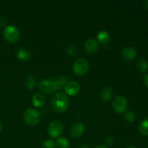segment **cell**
Instances as JSON below:
<instances>
[{"instance_id":"603a6c76","label":"cell","mask_w":148,"mask_h":148,"mask_svg":"<svg viewBox=\"0 0 148 148\" xmlns=\"http://www.w3.org/2000/svg\"><path fill=\"white\" fill-rule=\"evenodd\" d=\"M42 148H56V144L54 142L51 140H46L44 143H43Z\"/></svg>"},{"instance_id":"9a60e30c","label":"cell","mask_w":148,"mask_h":148,"mask_svg":"<svg viewBox=\"0 0 148 148\" xmlns=\"http://www.w3.org/2000/svg\"><path fill=\"white\" fill-rule=\"evenodd\" d=\"M110 40V34L106 30H101L97 34V40L101 43L105 44Z\"/></svg>"},{"instance_id":"5bb4252c","label":"cell","mask_w":148,"mask_h":148,"mask_svg":"<svg viewBox=\"0 0 148 148\" xmlns=\"http://www.w3.org/2000/svg\"><path fill=\"white\" fill-rule=\"evenodd\" d=\"M32 102L36 107H41L44 105L46 99H45V97L43 96V95H42L41 93H36L33 96Z\"/></svg>"},{"instance_id":"f1b7e54d","label":"cell","mask_w":148,"mask_h":148,"mask_svg":"<svg viewBox=\"0 0 148 148\" xmlns=\"http://www.w3.org/2000/svg\"><path fill=\"white\" fill-rule=\"evenodd\" d=\"M95 148H108V147H106V146H103V145H97Z\"/></svg>"},{"instance_id":"7a4b0ae2","label":"cell","mask_w":148,"mask_h":148,"mask_svg":"<svg viewBox=\"0 0 148 148\" xmlns=\"http://www.w3.org/2000/svg\"><path fill=\"white\" fill-rule=\"evenodd\" d=\"M40 116L38 111L34 108H27L23 114V120L29 127H34L39 123Z\"/></svg>"},{"instance_id":"cb8c5ba5","label":"cell","mask_w":148,"mask_h":148,"mask_svg":"<svg viewBox=\"0 0 148 148\" xmlns=\"http://www.w3.org/2000/svg\"><path fill=\"white\" fill-rule=\"evenodd\" d=\"M114 143V138L111 136L110 137H108L106 139V144L108 146H111L113 145Z\"/></svg>"},{"instance_id":"8992f818","label":"cell","mask_w":148,"mask_h":148,"mask_svg":"<svg viewBox=\"0 0 148 148\" xmlns=\"http://www.w3.org/2000/svg\"><path fill=\"white\" fill-rule=\"evenodd\" d=\"M112 106L114 111L119 114H123L127 111L128 107V102L126 98L123 95H118L115 98L112 103Z\"/></svg>"},{"instance_id":"5b68a950","label":"cell","mask_w":148,"mask_h":148,"mask_svg":"<svg viewBox=\"0 0 148 148\" xmlns=\"http://www.w3.org/2000/svg\"><path fill=\"white\" fill-rule=\"evenodd\" d=\"M72 69L77 75L82 76L86 74L89 69V63L85 59H78L74 62Z\"/></svg>"},{"instance_id":"ffe728a7","label":"cell","mask_w":148,"mask_h":148,"mask_svg":"<svg viewBox=\"0 0 148 148\" xmlns=\"http://www.w3.org/2000/svg\"><path fill=\"white\" fill-rule=\"evenodd\" d=\"M68 80H69V77L66 75H62V76L59 77L58 79H55L56 84H57L58 89L61 88L62 87H64L68 83Z\"/></svg>"},{"instance_id":"7c38bea8","label":"cell","mask_w":148,"mask_h":148,"mask_svg":"<svg viewBox=\"0 0 148 148\" xmlns=\"http://www.w3.org/2000/svg\"><path fill=\"white\" fill-rule=\"evenodd\" d=\"M113 95H114V92L113 90L109 87H105L103 89L101 90V94H100V97L101 99L104 102H108V101H111V98H113Z\"/></svg>"},{"instance_id":"9c48e42d","label":"cell","mask_w":148,"mask_h":148,"mask_svg":"<svg viewBox=\"0 0 148 148\" xmlns=\"http://www.w3.org/2000/svg\"><path fill=\"white\" fill-rule=\"evenodd\" d=\"M137 51L132 46H127L122 49L121 52V56L124 60L132 61L136 58Z\"/></svg>"},{"instance_id":"4dcf8cb0","label":"cell","mask_w":148,"mask_h":148,"mask_svg":"<svg viewBox=\"0 0 148 148\" xmlns=\"http://www.w3.org/2000/svg\"><path fill=\"white\" fill-rule=\"evenodd\" d=\"M1 130H2V124H1V122L0 121V132H1Z\"/></svg>"},{"instance_id":"484cf974","label":"cell","mask_w":148,"mask_h":148,"mask_svg":"<svg viewBox=\"0 0 148 148\" xmlns=\"http://www.w3.org/2000/svg\"><path fill=\"white\" fill-rule=\"evenodd\" d=\"M143 80H144V83L145 85V86L148 88V73L145 75L144 77H143Z\"/></svg>"},{"instance_id":"6da1fadb","label":"cell","mask_w":148,"mask_h":148,"mask_svg":"<svg viewBox=\"0 0 148 148\" xmlns=\"http://www.w3.org/2000/svg\"><path fill=\"white\" fill-rule=\"evenodd\" d=\"M52 108L57 113H64L69 106V99L67 95L63 92L56 93L51 99Z\"/></svg>"},{"instance_id":"52a82bcc","label":"cell","mask_w":148,"mask_h":148,"mask_svg":"<svg viewBox=\"0 0 148 148\" xmlns=\"http://www.w3.org/2000/svg\"><path fill=\"white\" fill-rule=\"evenodd\" d=\"M63 124L58 120H55V121L51 122L48 127V132H49V135L51 136L53 138H56V137H59L63 132Z\"/></svg>"},{"instance_id":"d4e9b609","label":"cell","mask_w":148,"mask_h":148,"mask_svg":"<svg viewBox=\"0 0 148 148\" xmlns=\"http://www.w3.org/2000/svg\"><path fill=\"white\" fill-rule=\"evenodd\" d=\"M7 19L4 17H0V26L1 27H4L7 25Z\"/></svg>"},{"instance_id":"ac0fdd59","label":"cell","mask_w":148,"mask_h":148,"mask_svg":"<svg viewBox=\"0 0 148 148\" xmlns=\"http://www.w3.org/2000/svg\"><path fill=\"white\" fill-rule=\"evenodd\" d=\"M36 84V77H34L33 75H30V76L27 77L25 79V87L27 88V89H30V90L34 88Z\"/></svg>"},{"instance_id":"2e32d148","label":"cell","mask_w":148,"mask_h":148,"mask_svg":"<svg viewBox=\"0 0 148 148\" xmlns=\"http://www.w3.org/2000/svg\"><path fill=\"white\" fill-rule=\"evenodd\" d=\"M137 68L140 72H145L148 69V62L144 58H140L137 62Z\"/></svg>"},{"instance_id":"83f0119b","label":"cell","mask_w":148,"mask_h":148,"mask_svg":"<svg viewBox=\"0 0 148 148\" xmlns=\"http://www.w3.org/2000/svg\"><path fill=\"white\" fill-rule=\"evenodd\" d=\"M144 6L146 8L148 9V0H146V1H144Z\"/></svg>"},{"instance_id":"30bf717a","label":"cell","mask_w":148,"mask_h":148,"mask_svg":"<svg viewBox=\"0 0 148 148\" xmlns=\"http://www.w3.org/2000/svg\"><path fill=\"white\" fill-rule=\"evenodd\" d=\"M98 49V40L95 38H91L88 39L85 43V50L88 54H92L95 53Z\"/></svg>"},{"instance_id":"277c9868","label":"cell","mask_w":148,"mask_h":148,"mask_svg":"<svg viewBox=\"0 0 148 148\" xmlns=\"http://www.w3.org/2000/svg\"><path fill=\"white\" fill-rule=\"evenodd\" d=\"M38 89L43 93L50 94L58 90V86L55 79H43L39 82Z\"/></svg>"},{"instance_id":"d6986e66","label":"cell","mask_w":148,"mask_h":148,"mask_svg":"<svg viewBox=\"0 0 148 148\" xmlns=\"http://www.w3.org/2000/svg\"><path fill=\"white\" fill-rule=\"evenodd\" d=\"M55 144L56 148H68L69 147V141L65 137H59Z\"/></svg>"},{"instance_id":"f546056e","label":"cell","mask_w":148,"mask_h":148,"mask_svg":"<svg viewBox=\"0 0 148 148\" xmlns=\"http://www.w3.org/2000/svg\"><path fill=\"white\" fill-rule=\"evenodd\" d=\"M126 148H137V147H134V146H133V145H128Z\"/></svg>"},{"instance_id":"8fae6325","label":"cell","mask_w":148,"mask_h":148,"mask_svg":"<svg viewBox=\"0 0 148 148\" xmlns=\"http://www.w3.org/2000/svg\"><path fill=\"white\" fill-rule=\"evenodd\" d=\"M85 132V126L82 123H75V124L72 126L70 130V134L72 137L77 138L82 136Z\"/></svg>"},{"instance_id":"ba28073f","label":"cell","mask_w":148,"mask_h":148,"mask_svg":"<svg viewBox=\"0 0 148 148\" xmlns=\"http://www.w3.org/2000/svg\"><path fill=\"white\" fill-rule=\"evenodd\" d=\"M79 90H80V85L75 81L68 82V83L64 86V92L69 96L76 95L79 92Z\"/></svg>"},{"instance_id":"44dd1931","label":"cell","mask_w":148,"mask_h":148,"mask_svg":"<svg viewBox=\"0 0 148 148\" xmlns=\"http://www.w3.org/2000/svg\"><path fill=\"white\" fill-rule=\"evenodd\" d=\"M124 118H125L126 121H128V122H133L135 120V114L132 111H127L125 113Z\"/></svg>"},{"instance_id":"4316f807","label":"cell","mask_w":148,"mask_h":148,"mask_svg":"<svg viewBox=\"0 0 148 148\" xmlns=\"http://www.w3.org/2000/svg\"><path fill=\"white\" fill-rule=\"evenodd\" d=\"M80 148H90V147L88 144H84L83 145L81 146Z\"/></svg>"},{"instance_id":"7402d4cb","label":"cell","mask_w":148,"mask_h":148,"mask_svg":"<svg viewBox=\"0 0 148 148\" xmlns=\"http://www.w3.org/2000/svg\"><path fill=\"white\" fill-rule=\"evenodd\" d=\"M67 53L70 56H75L77 54V48L74 45L68 46L67 48Z\"/></svg>"},{"instance_id":"4fadbf2b","label":"cell","mask_w":148,"mask_h":148,"mask_svg":"<svg viewBox=\"0 0 148 148\" xmlns=\"http://www.w3.org/2000/svg\"><path fill=\"white\" fill-rule=\"evenodd\" d=\"M16 55H17V57L22 62H27V61L30 60V59L31 58V53H30V51L26 49H18Z\"/></svg>"},{"instance_id":"e0dca14e","label":"cell","mask_w":148,"mask_h":148,"mask_svg":"<svg viewBox=\"0 0 148 148\" xmlns=\"http://www.w3.org/2000/svg\"><path fill=\"white\" fill-rule=\"evenodd\" d=\"M139 130L144 135H148V117L143 119L139 124Z\"/></svg>"},{"instance_id":"3957f363","label":"cell","mask_w":148,"mask_h":148,"mask_svg":"<svg viewBox=\"0 0 148 148\" xmlns=\"http://www.w3.org/2000/svg\"><path fill=\"white\" fill-rule=\"evenodd\" d=\"M3 36L7 41L12 43L18 41L20 37V31L14 25L7 26L3 31Z\"/></svg>"}]
</instances>
